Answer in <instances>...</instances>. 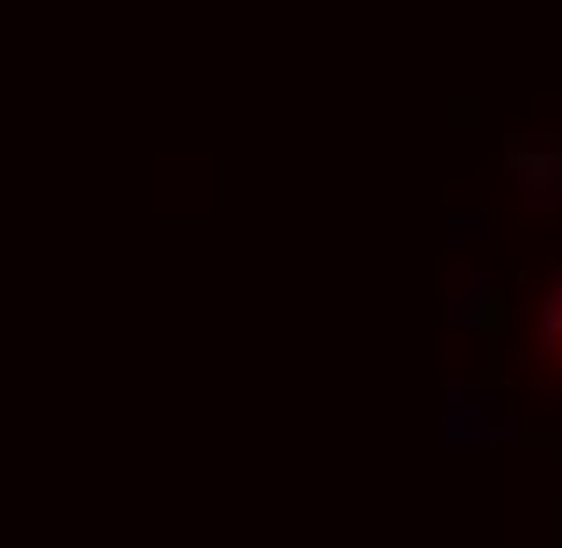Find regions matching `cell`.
Masks as SVG:
<instances>
[{"mask_svg":"<svg viewBox=\"0 0 562 548\" xmlns=\"http://www.w3.org/2000/svg\"><path fill=\"white\" fill-rule=\"evenodd\" d=\"M519 351L562 417V220H555V242H548L541 271H533V286L519 300Z\"/></svg>","mask_w":562,"mask_h":548,"instance_id":"6da1fadb","label":"cell"}]
</instances>
